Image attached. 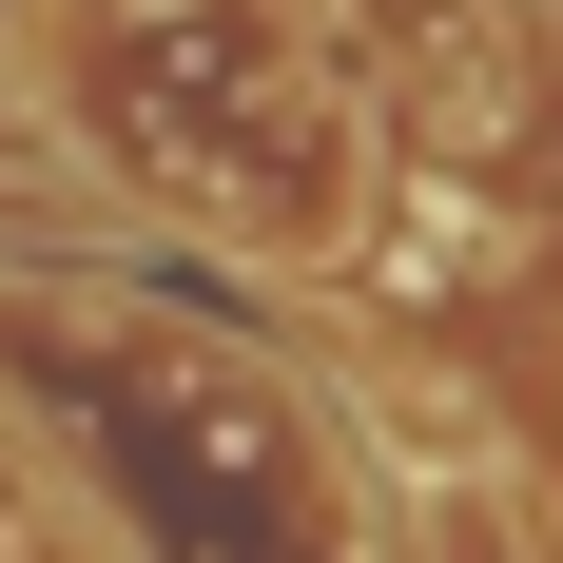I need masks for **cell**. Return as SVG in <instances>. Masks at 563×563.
Segmentation results:
<instances>
[{"label": "cell", "instance_id": "cell-1", "mask_svg": "<svg viewBox=\"0 0 563 563\" xmlns=\"http://www.w3.org/2000/svg\"><path fill=\"white\" fill-rule=\"evenodd\" d=\"M20 98L233 273H350L389 195V98L311 0H20Z\"/></svg>", "mask_w": 563, "mask_h": 563}, {"label": "cell", "instance_id": "cell-2", "mask_svg": "<svg viewBox=\"0 0 563 563\" xmlns=\"http://www.w3.org/2000/svg\"><path fill=\"white\" fill-rule=\"evenodd\" d=\"M544 466H563V408H544Z\"/></svg>", "mask_w": 563, "mask_h": 563}]
</instances>
